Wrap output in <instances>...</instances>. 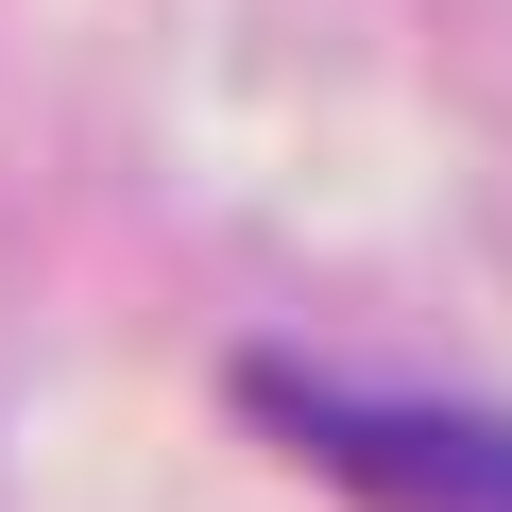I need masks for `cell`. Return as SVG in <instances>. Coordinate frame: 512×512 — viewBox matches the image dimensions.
<instances>
[{
    "label": "cell",
    "instance_id": "cell-1",
    "mask_svg": "<svg viewBox=\"0 0 512 512\" xmlns=\"http://www.w3.org/2000/svg\"><path fill=\"white\" fill-rule=\"evenodd\" d=\"M256 427H291L308 478H342L359 512H512V410H444V393H325L291 359L239 376Z\"/></svg>",
    "mask_w": 512,
    "mask_h": 512
}]
</instances>
